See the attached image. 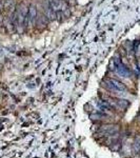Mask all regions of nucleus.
<instances>
[{
  "label": "nucleus",
  "instance_id": "nucleus-1",
  "mask_svg": "<svg viewBox=\"0 0 140 158\" xmlns=\"http://www.w3.org/2000/svg\"><path fill=\"white\" fill-rule=\"evenodd\" d=\"M105 86L114 92H124L127 91V86L122 83L121 81L117 80V79H113V78H106L105 79Z\"/></svg>",
  "mask_w": 140,
  "mask_h": 158
},
{
  "label": "nucleus",
  "instance_id": "nucleus-2",
  "mask_svg": "<svg viewBox=\"0 0 140 158\" xmlns=\"http://www.w3.org/2000/svg\"><path fill=\"white\" fill-rule=\"evenodd\" d=\"M49 3L51 8L54 10L55 12L58 11H65L66 8H69V4L67 2H65L64 0H49Z\"/></svg>",
  "mask_w": 140,
  "mask_h": 158
},
{
  "label": "nucleus",
  "instance_id": "nucleus-3",
  "mask_svg": "<svg viewBox=\"0 0 140 158\" xmlns=\"http://www.w3.org/2000/svg\"><path fill=\"white\" fill-rule=\"evenodd\" d=\"M43 14L48 17V19H49L50 21L56 20V12L51 8L49 0H44L43 1Z\"/></svg>",
  "mask_w": 140,
  "mask_h": 158
},
{
  "label": "nucleus",
  "instance_id": "nucleus-4",
  "mask_svg": "<svg viewBox=\"0 0 140 158\" xmlns=\"http://www.w3.org/2000/svg\"><path fill=\"white\" fill-rule=\"evenodd\" d=\"M37 16H38V11L35 4L29 6V14H27V17H29V27L35 25Z\"/></svg>",
  "mask_w": 140,
  "mask_h": 158
},
{
  "label": "nucleus",
  "instance_id": "nucleus-5",
  "mask_svg": "<svg viewBox=\"0 0 140 158\" xmlns=\"http://www.w3.org/2000/svg\"><path fill=\"white\" fill-rule=\"evenodd\" d=\"M50 20L48 19V17L44 15V14H39L37 16V19H36V22H35V25L37 29H46L48 27V24H49Z\"/></svg>",
  "mask_w": 140,
  "mask_h": 158
},
{
  "label": "nucleus",
  "instance_id": "nucleus-6",
  "mask_svg": "<svg viewBox=\"0 0 140 158\" xmlns=\"http://www.w3.org/2000/svg\"><path fill=\"white\" fill-rule=\"evenodd\" d=\"M115 71L118 73V75H120L121 77H130V75H131V71H130L125 65H122L121 62L115 65Z\"/></svg>",
  "mask_w": 140,
  "mask_h": 158
},
{
  "label": "nucleus",
  "instance_id": "nucleus-7",
  "mask_svg": "<svg viewBox=\"0 0 140 158\" xmlns=\"http://www.w3.org/2000/svg\"><path fill=\"white\" fill-rule=\"evenodd\" d=\"M16 8L17 4L15 0H4V2H3V8L4 10H8V11H10V13H12L16 10Z\"/></svg>",
  "mask_w": 140,
  "mask_h": 158
},
{
  "label": "nucleus",
  "instance_id": "nucleus-8",
  "mask_svg": "<svg viewBox=\"0 0 140 158\" xmlns=\"http://www.w3.org/2000/svg\"><path fill=\"white\" fill-rule=\"evenodd\" d=\"M101 130L103 131L104 134L110 135V134H114L116 132H118V126H104Z\"/></svg>",
  "mask_w": 140,
  "mask_h": 158
},
{
  "label": "nucleus",
  "instance_id": "nucleus-9",
  "mask_svg": "<svg viewBox=\"0 0 140 158\" xmlns=\"http://www.w3.org/2000/svg\"><path fill=\"white\" fill-rule=\"evenodd\" d=\"M133 149H134V151L136 153L140 152V138H139V137H138V138H136V140H135L134 145H133Z\"/></svg>",
  "mask_w": 140,
  "mask_h": 158
},
{
  "label": "nucleus",
  "instance_id": "nucleus-10",
  "mask_svg": "<svg viewBox=\"0 0 140 158\" xmlns=\"http://www.w3.org/2000/svg\"><path fill=\"white\" fill-rule=\"evenodd\" d=\"M64 19V15H63V12L58 11L56 12V20L58 22H62V20Z\"/></svg>",
  "mask_w": 140,
  "mask_h": 158
},
{
  "label": "nucleus",
  "instance_id": "nucleus-11",
  "mask_svg": "<svg viewBox=\"0 0 140 158\" xmlns=\"http://www.w3.org/2000/svg\"><path fill=\"white\" fill-rule=\"evenodd\" d=\"M63 15H64V17H70L71 16V10H70V8H66L65 11H63Z\"/></svg>",
  "mask_w": 140,
  "mask_h": 158
},
{
  "label": "nucleus",
  "instance_id": "nucleus-12",
  "mask_svg": "<svg viewBox=\"0 0 140 158\" xmlns=\"http://www.w3.org/2000/svg\"><path fill=\"white\" fill-rule=\"evenodd\" d=\"M3 10H4V8H3V1H1V0H0V15L2 14Z\"/></svg>",
  "mask_w": 140,
  "mask_h": 158
}]
</instances>
